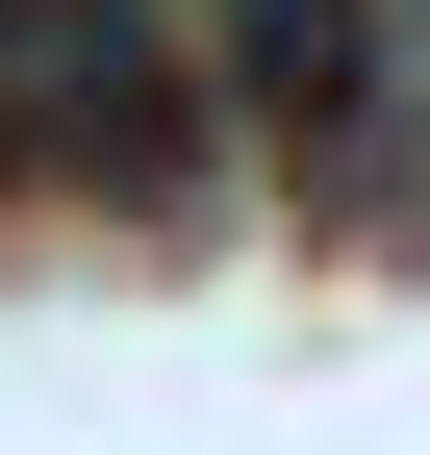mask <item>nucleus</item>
<instances>
[{
    "mask_svg": "<svg viewBox=\"0 0 430 455\" xmlns=\"http://www.w3.org/2000/svg\"><path fill=\"white\" fill-rule=\"evenodd\" d=\"M203 51L178 0H0V152L26 178H101V203H203Z\"/></svg>",
    "mask_w": 430,
    "mask_h": 455,
    "instance_id": "nucleus-1",
    "label": "nucleus"
}]
</instances>
